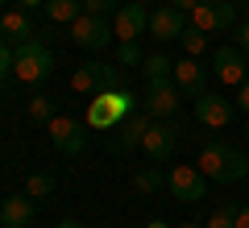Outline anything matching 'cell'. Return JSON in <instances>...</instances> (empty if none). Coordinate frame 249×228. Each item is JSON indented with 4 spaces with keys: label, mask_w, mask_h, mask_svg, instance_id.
Listing matches in <instances>:
<instances>
[{
    "label": "cell",
    "mask_w": 249,
    "mask_h": 228,
    "mask_svg": "<svg viewBox=\"0 0 249 228\" xmlns=\"http://www.w3.org/2000/svg\"><path fill=\"white\" fill-rule=\"evenodd\" d=\"M199 170H204L212 183L229 187V183H237V178H249V154H241L229 141H208V145L199 149Z\"/></svg>",
    "instance_id": "obj_1"
},
{
    "label": "cell",
    "mask_w": 249,
    "mask_h": 228,
    "mask_svg": "<svg viewBox=\"0 0 249 228\" xmlns=\"http://www.w3.org/2000/svg\"><path fill=\"white\" fill-rule=\"evenodd\" d=\"M13 75H17L21 83H42L54 75V54L50 46H42L37 37H29V42H21L17 50H13Z\"/></svg>",
    "instance_id": "obj_2"
},
{
    "label": "cell",
    "mask_w": 249,
    "mask_h": 228,
    "mask_svg": "<svg viewBox=\"0 0 249 228\" xmlns=\"http://www.w3.org/2000/svg\"><path fill=\"white\" fill-rule=\"evenodd\" d=\"M124 88V75L121 67H112V62H83L79 70L71 75V91H79V96H100V91H116Z\"/></svg>",
    "instance_id": "obj_3"
},
{
    "label": "cell",
    "mask_w": 249,
    "mask_h": 228,
    "mask_svg": "<svg viewBox=\"0 0 249 228\" xmlns=\"http://www.w3.org/2000/svg\"><path fill=\"white\" fill-rule=\"evenodd\" d=\"M129 108H133V91H129V88L100 91V96H91L88 124H91V129H116V124L129 116Z\"/></svg>",
    "instance_id": "obj_4"
},
{
    "label": "cell",
    "mask_w": 249,
    "mask_h": 228,
    "mask_svg": "<svg viewBox=\"0 0 249 228\" xmlns=\"http://www.w3.org/2000/svg\"><path fill=\"white\" fill-rule=\"evenodd\" d=\"M178 104H183V91L175 88V79H154L145 83V96H142V108L158 121H175L178 116Z\"/></svg>",
    "instance_id": "obj_5"
},
{
    "label": "cell",
    "mask_w": 249,
    "mask_h": 228,
    "mask_svg": "<svg viewBox=\"0 0 249 228\" xmlns=\"http://www.w3.org/2000/svg\"><path fill=\"white\" fill-rule=\"evenodd\" d=\"M166 191L178 203H204L208 199V175L199 166H175L166 175Z\"/></svg>",
    "instance_id": "obj_6"
},
{
    "label": "cell",
    "mask_w": 249,
    "mask_h": 228,
    "mask_svg": "<svg viewBox=\"0 0 249 228\" xmlns=\"http://www.w3.org/2000/svg\"><path fill=\"white\" fill-rule=\"evenodd\" d=\"M249 54L241 50V46H220V50H212V75L224 83V88H241V83L249 79Z\"/></svg>",
    "instance_id": "obj_7"
},
{
    "label": "cell",
    "mask_w": 249,
    "mask_h": 228,
    "mask_svg": "<svg viewBox=\"0 0 249 228\" xmlns=\"http://www.w3.org/2000/svg\"><path fill=\"white\" fill-rule=\"evenodd\" d=\"M46 133H50V145L58 154H67V158H79L83 149H88V133H83V124L75 116H54L46 124Z\"/></svg>",
    "instance_id": "obj_8"
},
{
    "label": "cell",
    "mask_w": 249,
    "mask_h": 228,
    "mask_svg": "<svg viewBox=\"0 0 249 228\" xmlns=\"http://www.w3.org/2000/svg\"><path fill=\"white\" fill-rule=\"evenodd\" d=\"M142 149H145L150 162H170L175 149H178V124L175 121H154L142 137Z\"/></svg>",
    "instance_id": "obj_9"
},
{
    "label": "cell",
    "mask_w": 249,
    "mask_h": 228,
    "mask_svg": "<svg viewBox=\"0 0 249 228\" xmlns=\"http://www.w3.org/2000/svg\"><path fill=\"white\" fill-rule=\"evenodd\" d=\"M108 37H112V25L108 17H96V13H79L71 21V42L83 46V50H104Z\"/></svg>",
    "instance_id": "obj_10"
},
{
    "label": "cell",
    "mask_w": 249,
    "mask_h": 228,
    "mask_svg": "<svg viewBox=\"0 0 249 228\" xmlns=\"http://www.w3.org/2000/svg\"><path fill=\"white\" fill-rule=\"evenodd\" d=\"M191 25L204 29V34L232 29L237 25V4H229V0H199V9L191 13Z\"/></svg>",
    "instance_id": "obj_11"
},
{
    "label": "cell",
    "mask_w": 249,
    "mask_h": 228,
    "mask_svg": "<svg viewBox=\"0 0 249 228\" xmlns=\"http://www.w3.org/2000/svg\"><path fill=\"white\" fill-rule=\"evenodd\" d=\"M187 17H191V13L175 9V4H158V9L150 13V37L154 42H178V37L191 29Z\"/></svg>",
    "instance_id": "obj_12"
},
{
    "label": "cell",
    "mask_w": 249,
    "mask_h": 228,
    "mask_svg": "<svg viewBox=\"0 0 249 228\" xmlns=\"http://www.w3.org/2000/svg\"><path fill=\"white\" fill-rule=\"evenodd\" d=\"M145 29H150V9L137 4V0H129V4H121V9L112 13V34L121 37V42H137Z\"/></svg>",
    "instance_id": "obj_13"
},
{
    "label": "cell",
    "mask_w": 249,
    "mask_h": 228,
    "mask_svg": "<svg viewBox=\"0 0 249 228\" xmlns=\"http://www.w3.org/2000/svg\"><path fill=\"white\" fill-rule=\"evenodd\" d=\"M232 112H237V104H232L229 96H220V91H204V96L196 100V121L208 124V129H224V124L232 121Z\"/></svg>",
    "instance_id": "obj_14"
},
{
    "label": "cell",
    "mask_w": 249,
    "mask_h": 228,
    "mask_svg": "<svg viewBox=\"0 0 249 228\" xmlns=\"http://www.w3.org/2000/svg\"><path fill=\"white\" fill-rule=\"evenodd\" d=\"M170 79H175V88L183 91L187 100H199L208 91V67H204V62H196V58H178Z\"/></svg>",
    "instance_id": "obj_15"
},
{
    "label": "cell",
    "mask_w": 249,
    "mask_h": 228,
    "mask_svg": "<svg viewBox=\"0 0 249 228\" xmlns=\"http://www.w3.org/2000/svg\"><path fill=\"white\" fill-rule=\"evenodd\" d=\"M0 224H4V228H29V224H34V199H29L25 191L9 195V199L0 203Z\"/></svg>",
    "instance_id": "obj_16"
},
{
    "label": "cell",
    "mask_w": 249,
    "mask_h": 228,
    "mask_svg": "<svg viewBox=\"0 0 249 228\" xmlns=\"http://www.w3.org/2000/svg\"><path fill=\"white\" fill-rule=\"evenodd\" d=\"M0 34H9V42H29V37L37 34V25L29 21L25 9H4V17H0Z\"/></svg>",
    "instance_id": "obj_17"
},
{
    "label": "cell",
    "mask_w": 249,
    "mask_h": 228,
    "mask_svg": "<svg viewBox=\"0 0 249 228\" xmlns=\"http://www.w3.org/2000/svg\"><path fill=\"white\" fill-rule=\"evenodd\" d=\"M150 112H142V116H133V121L124 124V133L116 137V149H142V137H145V129H150Z\"/></svg>",
    "instance_id": "obj_18"
},
{
    "label": "cell",
    "mask_w": 249,
    "mask_h": 228,
    "mask_svg": "<svg viewBox=\"0 0 249 228\" xmlns=\"http://www.w3.org/2000/svg\"><path fill=\"white\" fill-rule=\"evenodd\" d=\"M42 13H46L50 21H58V25H62V21H75V17L83 13V0H46Z\"/></svg>",
    "instance_id": "obj_19"
},
{
    "label": "cell",
    "mask_w": 249,
    "mask_h": 228,
    "mask_svg": "<svg viewBox=\"0 0 249 228\" xmlns=\"http://www.w3.org/2000/svg\"><path fill=\"white\" fill-rule=\"evenodd\" d=\"M142 75H145V83H154V79H170V75H175V58H166V54H145Z\"/></svg>",
    "instance_id": "obj_20"
},
{
    "label": "cell",
    "mask_w": 249,
    "mask_h": 228,
    "mask_svg": "<svg viewBox=\"0 0 249 228\" xmlns=\"http://www.w3.org/2000/svg\"><path fill=\"white\" fill-rule=\"evenodd\" d=\"M162 187H166V175L154 170V166H142L133 175V191H142V195H154V191H162Z\"/></svg>",
    "instance_id": "obj_21"
},
{
    "label": "cell",
    "mask_w": 249,
    "mask_h": 228,
    "mask_svg": "<svg viewBox=\"0 0 249 228\" xmlns=\"http://www.w3.org/2000/svg\"><path fill=\"white\" fill-rule=\"evenodd\" d=\"M50 191H54V175H46V170L25 178V195H29V199H46Z\"/></svg>",
    "instance_id": "obj_22"
},
{
    "label": "cell",
    "mask_w": 249,
    "mask_h": 228,
    "mask_svg": "<svg viewBox=\"0 0 249 228\" xmlns=\"http://www.w3.org/2000/svg\"><path fill=\"white\" fill-rule=\"evenodd\" d=\"M178 42H183V50H187V58H199V54L208 50V34H204V29H196V25L187 29V34L178 37Z\"/></svg>",
    "instance_id": "obj_23"
},
{
    "label": "cell",
    "mask_w": 249,
    "mask_h": 228,
    "mask_svg": "<svg viewBox=\"0 0 249 228\" xmlns=\"http://www.w3.org/2000/svg\"><path fill=\"white\" fill-rule=\"evenodd\" d=\"M237 208L241 203H220V208L208 216V228H237Z\"/></svg>",
    "instance_id": "obj_24"
},
{
    "label": "cell",
    "mask_w": 249,
    "mask_h": 228,
    "mask_svg": "<svg viewBox=\"0 0 249 228\" xmlns=\"http://www.w3.org/2000/svg\"><path fill=\"white\" fill-rule=\"evenodd\" d=\"M29 116L42 121V124H50L54 116H58V112H54V100L50 96H34V100H29Z\"/></svg>",
    "instance_id": "obj_25"
},
{
    "label": "cell",
    "mask_w": 249,
    "mask_h": 228,
    "mask_svg": "<svg viewBox=\"0 0 249 228\" xmlns=\"http://www.w3.org/2000/svg\"><path fill=\"white\" fill-rule=\"evenodd\" d=\"M116 62H121V67H142V46H137V42H121V46H116Z\"/></svg>",
    "instance_id": "obj_26"
},
{
    "label": "cell",
    "mask_w": 249,
    "mask_h": 228,
    "mask_svg": "<svg viewBox=\"0 0 249 228\" xmlns=\"http://www.w3.org/2000/svg\"><path fill=\"white\" fill-rule=\"evenodd\" d=\"M121 4L116 0H83V13H96V17H108V13H116Z\"/></svg>",
    "instance_id": "obj_27"
},
{
    "label": "cell",
    "mask_w": 249,
    "mask_h": 228,
    "mask_svg": "<svg viewBox=\"0 0 249 228\" xmlns=\"http://www.w3.org/2000/svg\"><path fill=\"white\" fill-rule=\"evenodd\" d=\"M13 50H17V46H9L0 37V79H9V70H13Z\"/></svg>",
    "instance_id": "obj_28"
},
{
    "label": "cell",
    "mask_w": 249,
    "mask_h": 228,
    "mask_svg": "<svg viewBox=\"0 0 249 228\" xmlns=\"http://www.w3.org/2000/svg\"><path fill=\"white\" fill-rule=\"evenodd\" d=\"M232 104H237L241 112L249 116V79H245V83H241V88H237V100H232Z\"/></svg>",
    "instance_id": "obj_29"
},
{
    "label": "cell",
    "mask_w": 249,
    "mask_h": 228,
    "mask_svg": "<svg viewBox=\"0 0 249 228\" xmlns=\"http://www.w3.org/2000/svg\"><path fill=\"white\" fill-rule=\"evenodd\" d=\"M232 46H241V50L249 54V17L241 21V29H237V42H232Z\"/></svg>",
    "instance_id": "obj_30"
},
{
    "label": "cell",
    "mask_w": 249,
    "mask_h": 228,
    "mask_svg": "<svg viewBox=\"0 0 249 228\" xmlns=\"http://www.w3.org/2000/svg\"><path fill=\"white\" fill-rule=\"evenodd\" d=\"M166 4H175V9H183V13H196L199 9V0H166Z\"/></svg>",
    "instance_id": "obj_31"
},
{
    "label": "cell",
    "mask_w": 249,
    "mask_h": 228,
    "mask_svg": "<svg viewBox=\"0 0 249 228\" xmlns=\"http://www.w3.org/2000/svg\"><path fill=\"white\" fill-rule=\"evenodd\" d=\"M237 228H249V203H241V208H237Z\"/></svg>",
    "instance_id": "obj_32"
},
{
    "label": "cell",
    "mask_w": 249,
    "mask_h": 228,
    "mask_svg": "<svg viewBox=\"0 0 249 228\" xmlns=\"http://www.w3.org/2000/svg\"><path fill=\"white\" fill-rule=\"evenodd\" d=\"M17 4H21V9H25V13H29V9H42L46 0H17Z\"/></svg>",
    "instance_id": "obj_33"
},
{
    "label": "cell",
    "mask_w": 249,
    "mask_h": 228,
    "mask_svg": "<svg viewBox=\"0 0 249 228\" xmlns=\"http://www.w3.org/2000/svg\"><path fill=\"white\" fill-rule=\"evenodd\" d=\"M58 228H83L79 220H58Z\"/></svg>",
    "instance_id": "obj_34"
},
{
    "label": "cell",
    "mask_w": 249,
    "mask_h": 228,
    "mask_svg": "<svg viewBox=\"0 0 249 228\" xmlns=\"http://www.w3.org/2000/svg\"><path fill=\"white\" fill-rule=\"evenodd\" d=\"M178 228H208V224H199V220H183Z\"/></svg>",
    "instance_id": "obj_35"
},
{
    "label": "cell",
    "mask_w": 249,
    "mask_h": 228,
    "mask_svg": "<svg viewBox=\"0 0 249 228\" xmlns=\"http://www.w3.org/2000/svg\"><path fill=\"white\" fill-rule=\"evenodd\" d=\"M145 228H170V224H166V220H150V224H145Z\"/></svg>",
    "instance_id": "obj_36"
},
{
    "label": "cell",
    "mask_w": 249,
    "mask_h": 228,
    "mask_svg": "<svg viewBox=\"0 0 249 228\" xmlns=\"http://www.w3.org/2000/svg\"><path fill=\"white\" fill-rule=\"evenodd\" d=\"M229 4H241V9H245V4H249V0H229Z\"/></svg>",
    "instance_id": "obj_37"
},
{
    "label": "cell",
    "mask_w": 249,
    "mask_h": 228,
    "mask_svg": "<svg viewBox=\"0 0 249 228\" xmlns=\"http://www.w3.org/2000/svg\"><path fill=\"white\" fill-rule=\"evenodd\" d=\"M0 9H9V0H0Z\"/></svg>",
    "instance_id": "obj_38"
},
{
    "label": "cell",
    "mask_w": 249,
    "mask_h": 228,
    "mask_svg": "<svg viewBox=\"0 0 249 228\" xmlns=\"http://www.w3.org/2000/svg\"><path fill=\"white\" fill-rule=\"evenodd\" d=\"M137 4H154V0H137Z\"/></svg>",
    "instance_id": "obj_39"
},
{
    "label": "cell",
    "mask_w": 249,
    "mask_h": 228,
    "mask_svg": "<svg viewBox=\"0 0 249 228\" xmlns=\"http://www.w3.org/2000/svg\"><path fill=\"white\" fill-rule=\"evenodd\" d=\"M245 137H249V124H245Z\"/></svg>",
    "instance_id": "obj_40"
},
{
    "label": "cell",
    "mask_w": 249,
    "mask_h": 228,
    "mask_svg": "<svg viewBox=\"0 0 249 228\" xmlns=\"http://www.w3.org/2000/svg\"><path fill=\"white\" fill-rule=\"evenodd\" d=\"M245 13H249V4H245Z\"/></svg>",
    "instance_id": "obj_41"
}]
</instances>
